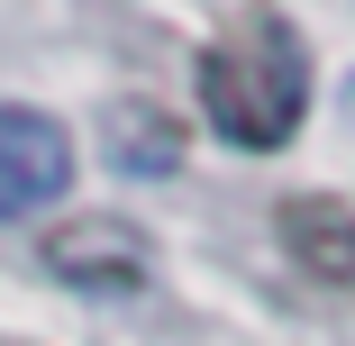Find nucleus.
<instances>
[{
  "instance_id": "5",
  "label": "nucleus",
  "mask_w": 355,
  "mask_h": 346,
  "mask_svg": "<svg viewBox=\"0 0 355 346\" xmlns=\"http://www.w3.org/2000/svg\"><path fill=\"white\" fill-rule=\"evenodd\" d=\"M110 146H119L128 173H164V164H173V128L146 119V110H119V119H110Z\"/></svg>"
},
{
  "instance_id": "3",
  "label": "nucleus",
  "mask_w": 355,
  "mask_h": 346,
  "mask_svg": "<svg viewBox=\"0 0 355 346\" xmlns=\"http://www.w3.org/2000/svg\"><path fill=\"white\" fill-rule=\"evenodd\" d=\"M46 273L83 283V292H137L146 283V237L128 219H73V228L46 237Z\"/></svg>"
},
{
  "instance_id": "2",
  "label": "nucleus",
  "mask_w": 355,
  "mask_h": 346,
  "mask_svg": "<svg viewBox=\"0 0 355 346\" xmlns=\"http://www.w3.org/2000/svg\"><path fill=\"white\" fill-rule=\"evenodd\" d=\"M73 182V137L64 119L28 110V101H0V219H28Z\"/></svg>"
},
{
  "instance_id": "1",
  "label": "nucleus",
  "mask_w": 355,
  "mask_h": 346,
  "mask_svg": "<svg viewBox=\"0 0 355 346\" xmlns=\"http://www.w3.org/2000/svg\"><path fill=\"white\" fill-rule=\"evenodd\" d=\"M200 119L246 155L292 146L310 119V46L282 10H246L228 37H209L200 55Z\"/></svg>"
},
{
  "instance_id": "4",
  "label": "nucleus",
  "mask_w": 355,
  "mask_h": 346,
  "mask_svg": "<svg viewBox=\"0 0 355 346\" xmlns=\"http://www.w3.org/2000/svg\"><path fill=\"white\" fill-rule=\"evenodd\" d=\"M273 237H282V255H292L310 283L355 292V210H346L337 191H301V200H282V210H273Z\"/></svg>"
}]
</instances>
